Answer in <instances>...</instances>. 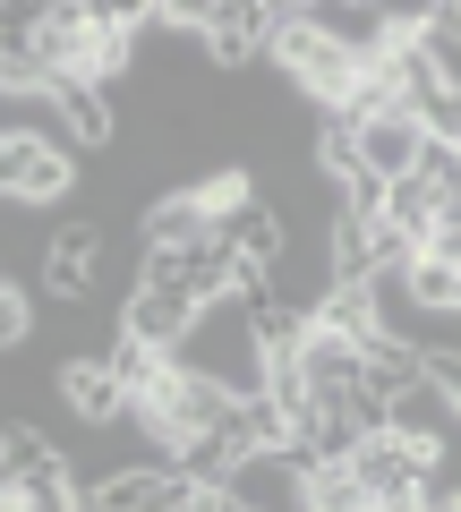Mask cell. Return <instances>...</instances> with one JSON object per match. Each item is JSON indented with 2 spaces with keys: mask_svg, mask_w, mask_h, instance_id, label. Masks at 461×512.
Here are the masks:
<instances>
[{
  "mask_svg": "<svg viewBox=\"0 0 461 512\" xmlns=\"http://www.w3.org/2000/svg\"><path fill=\"white\" fill-rule=\"evenodd\" d=\"M94 265H103V222H60L52 248H43V291H52V308H86L103 282H94Z\"/></svg>",
  "mask_w": 461,
  "mask_h": 512,
  "instance_id": "7",
  "label": "cell"
},
{
  "mask_svg": "<svg viewBox=\"0 0 461 512\" xmlns=\"http://www.w3.org/2000/svg\"><path fill=\"white\" fill-rule=\"evenodd\" d=\"M171 359L197 367V376H214L222 393H240V402H248V393H265V350H257V333H248V308H240V299L205 308Z\"/></svg>",
  "mask_w": 461,
  "mask_h": 512,
  "instance_id": "2",
  "label": "cell"
},
{
  "mask_svg": "<svg viewBox=\"0 0 461 512\" xmlns=\"http://www.w3.org/2000/svg\"><path fill=\"white\" fill-rule=\"evenodd\" d=\"M188 495H197V478L180 461H129L103 487H86V512H188Z\"/></svg>",
  "mask_w": 461,
  "mask_h": 512,
  "instance_id": "5",
  "label": "cell"
},
{
  "mask_svg": "<svg viewBox=\"0 0 461 512\" xmlns=\"http://www.w3.org/2000/svg\"><path fill=\"white\" fill-rule=\"evenodd\" d=\"M52 393H60V410H69L77 427H120V419H129V393H120V376H111L103 350L60 359V367H52Z\"/></svg>",
  "mask_w": 461,
  "mask_h": 512,
  "instance_id": "8",
  "label": "cell"
},
{
  "mask_svg": "<svg viewBox=\"0 0 461 512\" xmlns=\"http://www.w3.org/2000/svg\"><path fill=\"white\" fill-rule=\"evenodd\" d=\"M325 274H333V291H368L376 282V231L359 214H342L325 231Z\"/></svg>",
  "mask_w": 461,
  "mask_h": 512,
  "instance_id": "15",
  "label": "cell"
},
{
  "mask_svg": "<svg viewBox=\"0 0 461 512\" xmlns=\"http://www.w3.org/2000/svg\"><path fill=\"white\" fill-rule=\"evenodd\" d=\"M197 43H205V60H214V77L257 69L265 43H274V0H205L197 9Z\"/></svg>",
  "mask_w": 461,
  "mask_h": 512,
  "instance_id": "4",
  "label": "cell"
},
{
  "mask_svg": "<svg viewBox=\"0 0 461 512\" xmlns=\"http://www.w3.org/2000/svg\"><path fill=\"white\" fill-rule=\"evenodd\" d=\"M111 325H120V342H146V350L171 359V350L188 342V325H197V308H180V299H163V291H129Z\"/></svg>",
  "mask_w": 461,
  "mask_h": 512,
  "instance_id": "11",
  "label": "cell"
},
{
  "mask_svg": "<svg viewBox=\"0 0 461 512\" xmlns=\"http://www.w3.org/2000/svg\"><path fill=\"white\" fill-rule=\"evenodd\" d=\"M137 239H146V248H197V239H214V214H205L197 188H163V197H146Z\"/></svg>",
  "mask_w": 461,
  "mask_h": 512,
  "instance_id": "12",
  "label": "cell"
},
{
  "mask_svg": "<svg viewBox=\"0 0 461 512\" xmlns=\"http://www.w3.org/2000/svg\"><path fill=\"white\" fill-rule=\"evenodd\" d=\"M77 188L69 137H0V197L9 205H60Z\"/></svg>",
  "mask_w": 461,
  "mask_h": 512,
  "instance_id": "3",
  "label": "cell"
},
{
  "mask_svg": "<svg viewBox=\"0 0 461 512\" xmlns=\"http://www.w3.org/2000/svg\"><path fill=\"white\" fill-rule=\"evenodd\" d=\"M316 325H325V333H342V342H359V350H376V342H385V316H376V299H368V291H325Z\"/></svg>",
  "mask_w": 461,
  "mask_h": 512,
  "instance_id": "16",
  "label": "cell"
},
{
  "mask_svg": "<svg viewBox=\"0 0 461 512\" xmlns=\"http://www.w3.org/2000/svg\"><path fill=\"white\" fill-rule=\"evenodd\" d=\"M222 444H231L240 461H257V453H291V419H282V402L248 393V402H231V419H222Z\"/></svg>",
  "mask_w": 461,
  "mask_h": 512,
  "instance_id": "14",
  "label": "cell"
},
{
  "mask_svg": "<svg viewBox=\"0 0 461 512\" xmlns=\"http://www.w3.org/2000/svg\"><path fill=\"white\" fill-rule=\"evenodd\" d=\"M308 478L316 470H299L291 453H257V461H240V470L222 478V495L248 504V512H308Z\"/></svg>",
  "mask_w": 461,
  "mask_h": 512,
  "instance_id": "10",
  "label": "cell"
},
{
  "mask_svg": "<svg viewBox=\"0 0 461 512\" xmlns=\"http://www.w3.org/2000/svg\"><path fill=\"white\" fill-rule=\"evenodd\" d=\"M214 512H248V504H231V495H214Z\"/></svg>",
  "mask_w": 461,
  "mask_h": 512,
  "instance_id": "18",
  "label": "cell"
},
{
  "mask_svg": "<svg viewBox=\"0 0 461 512\" xmlns=\"http://www.w3.org/2000/svg\"><path fill=\"white\" fill-rule=\"evenodd\" d=\"M299 376H308V393H359L368 350L342 342V333H325V325H308V342H299Z\"/></svg>",
  "mask_w": 461,
  "mask_h": 512,
  "instance_id": "13",
  "label": "cell"
},
{
  "mask_svg": "<svg viewBox=\"0 0 461 512\" xmlns=\"http://www.w3.org/2000/svg\"><path fill=\"white\" fill-rule=\"evenodd\" d=\"M35 342V291L18 274H0V350H26Z\"/></svg>",
  "mask_w": 461,
  "mask_h": 512,
  "instance_id": "17",
  "label": "cell"
},
{
  "mask_svg": "<svg viewBox=\"0 0 461 512\" xmlns=\"http://www.w3.org/2000/svg\"><path fill=\"white\" fill-rule=\"evenodd\" d=\"M419 154H427L419 111H368V120H359V171H368L376 188L419 180Z\"/></svg>",
  "mask_w": 461,
  "mask_h": 512,
  "instance_id": "6",
  "label": "cell"
},
{
  "mask_svg": "<svg viewBox=\"0 0 461 512\" xmlns=\"http://www.w3.org/2000/svg\"><path fill=\"white\" fill-rule=\"evenodd\" d=\"M265 60H274V77L291 94H308L316 111H342L359 94V69H368L351 43H333L325 26L308 18V0H274V43H265Z\"/></svg>",
  "mask_w": 461,
  "mask_h": 512,
  "instance_id": "1",
  "label": "cell"
},
{
  "mask_svg": "<svg viewBox=\"0 0 461 512\" xmlns=\"http://www.w3.org/2000/svg\"><path fill=\"white\" fill-rule=\"evenodd\" d=\"M52 120L77 154H103L120 137V86H94V77H60L52 86Z\"/></svg>",
  "mask_w": 461,
  "mask_h": 512,
  "instance_id": "9",
  "label": "cell"
}]
</instances>
